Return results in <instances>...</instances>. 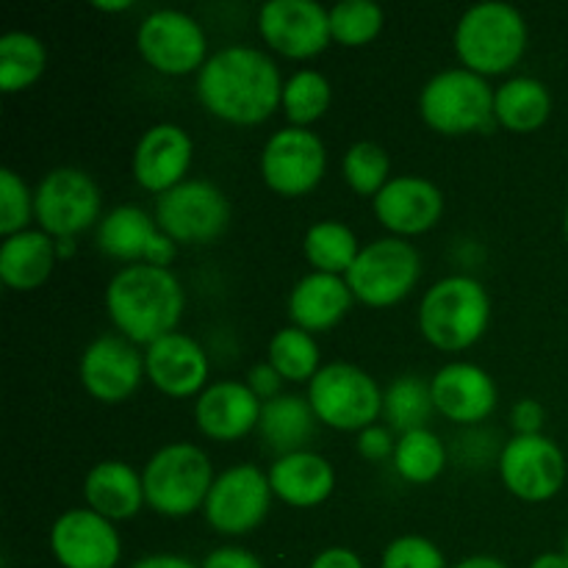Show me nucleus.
Instances as JSON below:
<instances>
[{
	"label": "nucleus",
	"instance_id": "1",
	"mask_svg": "<svg viewBox=\"0 0 568 568\" xmlns=\"http://www.w3.org/2000/svg\"><path fill=\"white\" fill-rule=\"evenodd\" d=\"M275 61L255 48L231 44L211 55L197 75V98L209 114L231 125H261L283 100Z\"/></svg>",
	"mask_w": 568,
	"mask_h": 568
},
{
	"label": "nucleus",
	"instance_id": "2",
	"mask_svg": "<svg viewBox=\"0 0 568 568\" xmlns=\"http://www.w3.org/2000/svg\"><path fill=\"white\" fill-rule=\"evenodd\" d=\"M105 311L128 342L150 347L175 333L183 316V286L172 270L131 264L105 286Z\"/></svg>",
	"mask_w": 568,
	"mask_h": 568
},
{
	"label": "nucleus",
	"instance_id": "3",
	"mask_svg": "<svg viewBox=\"0 0 568 568\" xmlns=\"http://www.w3.org/2000/svg\"><path fill=\"white\" fill-rule=\"evenodd\" d=\"M491 322V297L469 275H449L433 283L422 297V336L444 353H460L483 338Z\"/></svg>",
	"mask_w": 568,
	"mask_h": 568
},
{
	"label": "nucleus",
	"instance_id": "4",
	"mask_svg": "<svg viewBox=\"0 0 568 568\" xmlns=\"http://www.w3.org/2000/svg\"><path fill=\"white\" fill-rule=\"evenodd\" d=\"M527 48V22L510 3H477L455 28V53L464 70L503 75L519 64Z\"/></svg>",
	"mask_w": 568,
	"mask_h": 568
},
{
	"label": "nucleus",
	"instance_id": "5",
	"mask_svg": "<svg viewBox=\"0 0 568 568\" xmlns=\"http://www.w3.org/2000/svg\"><path fill=\"white\" fill-rule=\"evenodd\" d=\"M211 460L197 444L175 442L161 447L142 471L144 499L166 519H183L197 514L214 486Z\"/></svg>",
	"mask_w": 568,
	"mask_h": 568
},
{
	"label": "nucleus",
	"instance_id": "6",
	"mask_svg": "<svg viewBox=\"0 0 568 568\" xmlns=\"http://www.w3.org/2000/svg\"><path fill=\"white\" fill-rule=\"evenodd\" d=\"M419 111L422 120L444 136L488 133L497 122L491 87L464 67L433 75L419 94Z\"/></svg>",
	"mask_w": 568,
	"mask_h": 568
},
{
	"label": "nucleus",
	"instance_id": "7",
	"mask_svg": "<svg viewBox=\"0 0 568 568\" xmlns=\"http://www.w3.org/2000/svg\"><path fill=\"white\" fill-rule=\"evenodd\" d=\"M422 277V255L408 239L388 236L361 247L344 281L358 303L392 308L408 297Z\"/></svg>",
	"mask_w": 568,
	"mask_h": 568
},
{
	"label": "nucleus",
	"instance_id": "8",
	"mask_svg": "<svg viewBox=\"0 0 568 568\" xmlns=\"http://www.w3.org/2000/svg\"><path fill=\"white\" fill-rule=\"evenodd\" d=\"M308 403L322 425L344 433L366 430L383 414V392L375 377L344 361L322 366L308 383Z\"/></svg>",
	"mask_w": 568,
	"mask_h": 568
},
{
	"label": "nucleus",
	"instance_id": "9",
	"mask_svg": "<svg viewBox=\"0 0 568 568\" xmlns=\"http://www.w3.org/2000/svg\"><path fill=\"white\" fill-rule=\"evenodd\" d=\"M33 220L53 239H75L100 220V189L89 172L59 166L33 192Z\"/></svg>",
	"mask_w": 568,
	"mask_h": 568
},
{
	"label": "nucleus",
	"instance_id": "10",
	"mask_svg": "<svg viewBox=\"0 0 568 568\" xmlns=\"http://www.w3.org/2000/svg\"><path fill=\"white\" fill-rule=\"evenodd\" d=\"M270 475L253 464H239L216 475L205 499V521L220 536H247L266 519L272 505Z\"/></svg>",
	"mask_w": 568,
	"mask_h": 568
},
{
	"label": "nucleus",
	"instance_id": "11",
	"mask_svg": "<svg viewBox=\"0 0 568 568\" xmlns=\"http://www.w3.org/2000/svg\"><path fill=\"white\" fill-rule=\"evenodd\" d=\"M231 203L209 181H183L155 200V225L178 244H209L225 233Z\"/></svg>",
	"mask_w": 568,
	"mask_h": 568
},
{
	"label": "nucleus",
	"instance_id": "12",
	"mask_svg": "<svg viewBox=\"0 0 568 568\" xmlns=\"http://www.w3.org/2000/svg\"><path fill=\"white\" fill-rule=\"evenodd\" d=\"M136 44L142 59L161 75H189L203 70L211 59L203 26L178 9H159L144 17Z\"/></svg>",
	"mask_w": 568,
	"mask_h": 568
},
{
	"label": "nucleus",
	"instance_id": "13",
	"mask_svg": "<svg viewBox=\"0 0 568 568\" xmlns=\"http://www.w3.org/2000/svg\"><path fill=\"white\" fill-rule=\"evenodd\" d=\"M327 170L325 144L308 128H283L272 133L261 153V178L283 197H303L314 192Z\"/></svg>",
	"mask_w": 568,
	"mask_h": 568
},
{
	"label": "nucleus",
	"instance_id": "14",
	"mask_svg": "<svg viewBox=\"0 0 568 568\" xmlns=\"http://www.w3.org/2000/svg\"><path fill=\"white\" fill-rule=\"evenodd\" d=\"M499 477L514 497L549 503L566 483V455L544 433L516 436L499 453Z\"/></svg>",
	"mask_w": 568,
	"mask_h": 568
},
{
	"label": "nucleus",
	"instance_id": "15",
	"mask_svg": "<svg viewBox=\"0 0 568 568\" xmlns=\"http://www.w3.org/2000/svg\"><path fill=\"white\" fill-rule=\"evenodd\" d=\"M261 39L286 59H314L331 44V11L314 0H270L258 11Z\"/></svg>",
	"mask_w": 568,
	"mask_h": 568
},
{
	"label": "nucleus",
	"instance_id": "16",
	"mask_svg": "<svg viewBox=\"0 0 568 568\" xmlns=\"http://www.w3.org/2000/svg\"><path fill=\"white\" fill-rule=\"evenodd\" d=\"M78 377L89 397L103 405L125 403L139 388L144 372V353L125 336H100L83 349Z\"/></svg>",
	"mask_w": 568,
	"mask_h": 568
},
{
	"label": "nucleus",
	"instance_id": "17",
	"mask_svg": "<svg viewBox=\"0 0 568 568\" xmlns=\"http://www.w3.org/2000/svg\"><path fill=\"white\" fill-rule=\"evenodd\" d=\"M50 549L61 568H114L122 558L114 521L89 508L67 510L53 521Z\"/></svg>",
	"mask_w": 568,
	"mask_h": 568
},
{
	"label": "nucleus",
	"instance_id": "18",
	"mask_svg": "<svg viewBox=\"0 0 568 568\" xmlns=\"http://www.w3.org/2000/svg\"><path fill=\"white\" fill-rule=\"evenodd\" d=\"M372 209L386 231L399 239H408L438 225L444 214V194L427 178L399 175L383 186Z\"/></svg>",
	"mask_w": 568,
	"mask_h": 568
},
{
	"label": "nucleus",
	"instance_id": "19",
	"mask_svg": "<svg viewBox=\"0 0 568 568\" xmlns=\"http://www.w3.org/2000/svg\"><path fill=\"white\" fill-rule=\"evenodd\" d=\"M433 405L444 419L455 425L486 422L497 408V383L477 364L455 361L442 366L430 381Z\"/></svg>",
	"mask_w": 568,
	"mask_h": 568
},
{
	"label": "nucleus",
	"instance_id": "20",
	"mask_svg": "<svg viewBox=\"0 0 568 568\" xmlns=\"http://www.w3.org/2000/svg\"><path fill=\"white\" fill-rule=\"evenodd\" d=\"M144 372L148 381L166 397H200L209 381V355L192 336L170 333L144 349Z\"/></svg>",
	"mask_w": 568,
	"mask_h": 568
},
{
	"label": "nucleus",
	"instance_id": "21",
	"mask_svg": "<svg viewBox=\"0 0 568 568\" xmlns=\"http://www.w3.org/2000/svg\"><path fill=\"white\" fill-rule=\"evenodd\" d=\"M194 144L181 125L161 122L142 133L133 150V178L142 189L153 194H166L181 186L192 166Z\"/></svg>",
	"mask_w": 568,
	"mask_h": 568
},
{
	"label": "nucleus",
	"instance_id": "22",
	"mask_svg": "<svg viewBox=\"0 0 568 568\" xmlns=\"http://www.w3.org/2000/svg\"><path fill=\"white\" fill-rule=\"evenodd\" d=\"M261 403L247 383L220 381L205 388L194 403V422L211 442H239L258 430Z\"/></svg>",
	"mask_w": 568,
	"mask_h": 568
},
{
	"label": "nucleus",
	"instance_id": "23",
	"mask_svg": "<svg viewBox=\"0 0 568 568\" xmlns=\"http://www.w3.org/2000/svg\"><path fill=\"white\" fill-rule=\"evenodd\" d=\"M353 292L342 275L311 272L288 294V316L305 333H325L336 327L353 308Z\"/></svg>",
	"mask_w": 568,
	"mask_h": 568
},
{
	"label": "nucleus",
	"instance_id": "24",
	"mask_svg": "<svg viewBox=\"0 0 568 568\" xmlns=\"http://www.w3.org/2000/svg\"><path fill=\"white\" fill-rule=\"evenodd\" d=\"M270 486L281 503L292 508H316L327 503L336 488V471L331 460L311 449L283 455L270 466Z\"/></svg>",
	"mask_w": 568,
	"mask_h": 568
},
{
	"label": "nucleus",
	"instance_id": "25",
	"mask_svg": "<svg viewBox=\"0 0 568 568\" xmlns=\"http://www.w3.org/2000/svg\"><path fill=\"white\" fill-rule=\"evenodd\" d=\"M83 497L89 510L109 521L133 519L148 503L142 475H136V469L125 460H100L98 466H92L83 480Z\"/></svg>",
	"mask_w": 568,
	"mask_h": 568
},
{
	"label": "nucleus",
	"instance_id": "26",
	"mask_svg": "<svg viewBox=\"0 0 568 568\" xmlns=\"http://www.w3.org/2000/svg\"><path fill=\"white\" fill-rule=\"evenodd\" d=\"M55 258L59 250L44 231L14 233L0 247V281L14 292H33L53 275Z\"/></svg>",
	"mask_w": 568,
	"mask_h": 568
},
{
	"label": "nucleus",
	"instance_id": "27",
	"mask_svg": "<svg viewBox=\"0 0 568 568\" xmlns=\"http://www.w3.org/2000/svg\"><path fill=\"white\" fill-rule=\"evenodd\" d=\"M316 422L320 419L308 399L297 394H281L261 408L258 433L270 444V449H275L277 458H283V455L305 449V444L314 438Z\"/></svg>",
	"mask_w": 568,
	"mask_h": 568
},
{
	"label": "nucleus",
	"instance_id": "28",
	"mask_svg": "<svg viewBox=\"0 0 568 568\" xmlns=\"http://www.w3.org/2000/svg\"><path fill=\"white\" fill-rule=\"evenodd\" d=\"M159 233L153 216L136 205H120L98 222V247L109 258L144 264L150 242Z\"/></svg>",
	"mask_w": 568,
	"mask_h": 568
},
{
	"label": "nucleus",
	"instance_id": "29",
	"mask_svg": "<svg viewBox=\"0 0 568 568\" xmlns=\"http://www.w3.org/2000/svg\"><path fill=\"white\" fill-rule=\"evenodd\" d=\"M494 114L514 133H532L552 114V94L536 78H510L494 92Z\"/></svg>",
	"mask_w": 568,
	"mask_h": 568
},
{
	"label": "nucleus",
	"instance_id": "30",
	"mask_svg": "<svg viewBox=\"0 0 568 568\" xmlns=\"http://www.w3.org/2000/svg\"><path fill=\"white\" fill-rule=\"evenodd\" d=\"M303 253L314 272L325 275H347L349 266L358 258V236L344 222L325 220L308 227L303 239Z\"/></svg>",
	"mask_w": 568,
	"mask_h": 568
},
{
	"label": "nucleus",
	"instance_id": "31",
	"mask_svg": "<svg viewBox=\"0 0 568 568\" xmlns=\"http://www.w3.org/2000/svg\"><path fill=\"white\" fill-rule=\"evenodd\" d=\"M48 50L42 39L26 31H11L0 39V89L6 94L22 92L42 78Z\"/></svg>",
	"mask_w": 568,
	"mask_h": 568
},
{
	"label": "nucleus",
	"instance_id": "32",
	"mask_svg": "<svg viewBox=\"0 0 568 568\" xmlns=\"http://www.w3.org/2000/svg\"><path fill=\"white\" fill-rule=\"evenodd\" d=\"M433 410H436V405H433L430 383L416 375L397 377L383 394V416H386L388 427L397 430L399 436L427 427Z\"/></svg>",
	"mask_w": 568,
	"mask_h": 568
},
{
	"label": "nucleus",
	"instance_id": "33",
	"mask_svg": "<svg viewBox=\"0 0 568 568\" xmlns=\"http://www.w3.org/2000/svg\"><path fill=\"white\" fill-rule=\"evenodd\" d=\"M444 466H447V449L436 433L422 427V430L399 436L397 449H394V469L403 480L425 486L442 475Z\"/></svg>",
	"mask_w": 568,
	"mask_h": 568
},
{
	"label": "nucleus",
	"instance_id": "34",
	"mask_svg": "<svg viewBox=\"0 0 568 568\" xmlns=\"http://www.w3.org/2000/svg\"><path fill=\"white\" fill-rule=\"evenodd\" d=\"M270 364L275 366L277 375L283 381L292 383H305L314 381L320 375V344L314 342V336L300 327H283L272 336L270 342Z\"/></svg>",
	"mask_w": 568,
	"mask_h": 568
},
{
	"label": "nucleus",
	"instance_id": "35",
	"mask_svg": "<svg viewBox=\"0 0 568 568\" xmlns=\"http://www.w3.org/2000/svg\"><path fill=\"white\" fill-rule=\"evenodd\" d=\"M333 89L322 72L316 70H300L297 75H292L283 87V100L281 109L286 114V120L292 122V128H308L314 125L320 116H325V111L331 109Z\"/></svg>",
	"mask_w": 568,
	"mask_h": 568
},
{
	"label": "nucleus",
	"instance_id": "36",
	"mask_svg": "<svg viewBox=\"0 0 568 568\" xmlns=\"http://www.w3.org/2000/svg\"><path fill=\"white\" fill-rule=\"evenodd\" d=\"M383 31V9L372 0H342L331 9V37L344 48H364Z\"/></svg>",
	"mask_w": 568,
	"mask_h": 568
},
{
	"label": "nucleus",
	"instance_id": "37",
	"mask_svg": "<svg viewBox=\"0 0 568 568\" xmlns=\"http://www.w3.org/2000/svg\"><path fill=\"white\" fill-rule=\"evenodd\" d=\"M388 153L375 142H355L342 161L344 181L361 197H377L388 183Z\"/></svg>",
	"mask_w": 568,
	"mask_h": 568
},
{
	"label": "nucleus",
	"instance_id": "38",
	"mask_svg": "<svg viewBox=\"0 0 568 568\" xmlns=\"http://www.w3.org/2000/svg\"><path fill=\"white\" fill-rule=\"evenodd\" d=\"M33 216V194L14 170H0V233L6 239L28 231Z\"/></svg>",
	"mask_w": 568,
	"mask_h": 568
},
{
	"label": "nucleus",
	"instance_id": "39",
	"mask_svg": "<svg viewBox=\"0 0 568 568\" xmlns=\"http://www.w3.org/2000/svg\"><path fill=\"white\" fill-rule=\"evenodd\" d=\"M381 568H447V558L430 538L399 536L383 549Z\"/></svg>",
	"mask_w": 568,
	"mask_h": 568
},
{
	"label": "nucleus",
	"instance_id": "40",
	"mask_svg": "<svg viewBox=\"0 0 568 568\" xmlns=\"http://www.w3.org/2000/svg\"><path fill=\"white\" fill-rule=\"evenodd\" d=\"M394 449H397V442H394V436L388 427L372 425V427H366V430L358 433V453L364 455L366 460L394 458Z\"/></svg>",
	"mask_w": 568,
	"mask_h": 568
},
{
	"label": "nucleus",
	"instance_id": "41",
	"mask_svg": "<svg viewBox=\"0 0 568 568\" xmlns=\"http://www.w3.org/2000/svg\"><path fill=\"white\" fill-rule=\"evenodd\" d=\"M247 386H250V392H253L255 397L261 399V403H270V399L281 397L283 377L277 375L275 366L266 361V364H258V366H253V369H250Z\"/></svg>",
	"mask_w": 568,
	"mask_h": 568
},
{
	"label": "nucleus",
	"instance_id": "42",
	"mask_svg": "<svg viewBox=\"0 0 568 568\" xmlns=\"http://www.w3.org/2000/svg\"><path fill=\"white\" fill-rule=\"evenodd\" d=\"M510 419H514L516 436H538L547 414H544V405L538 403V399H519V403L514 405Z\"/></svg>",
	"mask_w": 568,
	"mask_h": 568
},
{
	"label": "nucleus",
	"instance_id": "43",
	"mask_svg": "<svg viewBox=\"0 0 568 568\" xmlns=\"http://www.w3.org/2000/svg\"><path fill=\"white\" fill-rule=\"evenodd\" d=\"M200 568H264L258 558L250 549L242 547H220L205 555Z\"/></svg>",
	"mask_w": 568,
	"mask_h": 568
},
{
	"label": "nucleus",
	"instance_id": "44",
	"mask_svg": "<svg viewBox=\"0 0 568 568\" xmlns=\"http://www.w3.org/2000/svg\"><path fill=\"white\" fill-rule=\"evenodd\" d=\"M175 258H178V242H175V239L166 236V233L159 227L155 239L150 242L148 255H144V264H153V266H161V270H170V264Z\"/></svg>",
	"mask_w": 568,
	"mask_h": 568
},
{
	"label": "nucleus",
	"instance_id": "45",
	"mask_svg": "<svg viewBox=\"0 0 568 568\" xmlns=\"http://www.w3.org/2000/svg\"><path fill=\"white\" fill-rule=\"evenodd\" d=\"M308 568H364V560L347 547H331L322 549Z\"/></svg>",
	"mask_w": 568,
	"mask_h": 568
},
{
	"label": "nucleus",
	"instance_id": "46",
	"mask_svg": "<svg viewBox=\"0 0 568 568\" xmlns=\"http://www.w3.org/2000/svg\"><path fill=\"white\" fill-rule=\"evenodd\" d=\"M131 568H200V566H194L192 560L181 558V555L159 552V555H144V558H139Z\"/></svg>",
	"mask_w": 568,
	"mask_h": 568
},
{
	"label": "nucleus",
	"instance_id": "47",
	"mask_svg": "<svg viewBox=\"0 0 568 568\" xmlns=\"http://www.w3.org/2000/svg\"><path fill=\"white\" fill-rule=\"evenodd\" d=\"M453 568H508V566H505L499 558H494V555H471V558L460 560V564Z\"/></svg>",
	"mask_w": 568,
	"mask_h": 568
},
{
	"label": "nucleus",
	"instance_id": "48",
	"mask_svg": "<svg viewBox=\"0 0 568 568\" xmlns=\"http://www.w3.org/2000/svg\"><path fill=\"white\" fill-rule=\"evenodd\" d=\"M530 568H568V560L564 552H544L532 560Z\"/></svg>",
	"mask_w": 568,
	"mask_h": 568
},
{
	"label": "nucleus",
	"instance_id": "49",
	"mask_svg": "<svg viewBox=\"0 0 568 568\" xmlns=\"http://www.w3.org/2000/svg\"><path fill=\"white\" fill-rule=\"evenodd\" d=\"M94 9L98 11H109V14H116V11H128L133 9V0H94Z\"/></svg>",
	"mask_w": 568,
	"mask_h": 568
},
{
	"label": "nucleus",
	"instance_id": "50",
	"mask_svg": "<svg viewBox=\"0 0 568 568\" xmlns=\"http://www.w3.org/2000/svg\"><path fill=\"white\" fill-rule=\"evenodd\" d=\"M55 250H59V255H72L75 242H72V239H59V242H55Z\"/></svg>",
	"mask_w": 568,
	"mask_h": 568
},
{
	"label": "nucleus",
	"instance_id": "51",
	"mask_svg": "<svg viewBox=\"0 0 568 568\" xmlns=\"http://www.w3.org/2000/svg\"><path fill=\"white\" fill-rule=\"evenodd\" d=\"M564 231H566V242H568V205H566V216H564Z\"/></svg>",
	"mask_w": 568,
	"mask_h": 568
},
{
	"label": "nucleus",
	"instance_id": "52",
	"mask_svg": "<svg viewBox=\"0 0 568 568\" xmlns=\"http://www.w3.org/2000/svg\"><path fill=\"white\" fill-rule=\"evenodd\" d=\"M564 555H566V560H568V536H566V544H564Z\"/></svg>",
	"mask_w": 568,
	"mask_h": 568
}]
</instances>
